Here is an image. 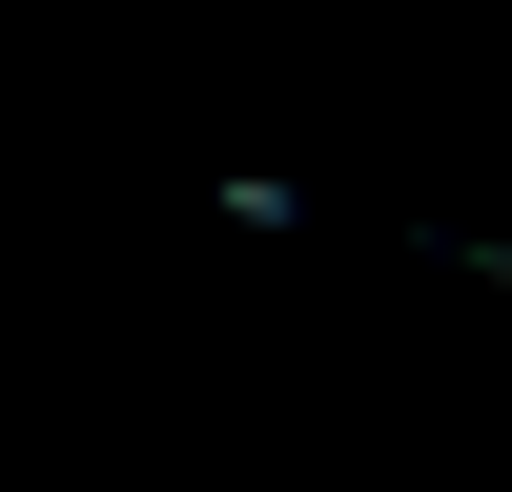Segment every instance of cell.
<instances>
[{
    "mask_svg": "<svg viewBox=\"0 0 512 492\" xmlns=\"http://www.w3.org/2000/svg\"><path fill=\"white\" fill-rule=\"evenodd\" d=\"M205 205H226L246 246H308V185H287V164H226V185H205Z\"/></svg>",
    "mask_w": 512,
    "mask_h": 492,
    "instance_id": "6da1fadb",
    "label": "cell"
}]
</instances>
